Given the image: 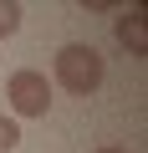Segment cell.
Masks as SVG:
<instances>
[{"label": "cell", "mask_w": 148, "mask_h": 153, "mask_svg": "<svg viewBox=\"0 0 148 153\" xmlns=\"http://www.w3.org/2000/svg\"><path fill=\"white\" fill-rule=\"evenodd\" d=\"M51 71H56V87H66L71 97H92L102 87V56L97 46H82V41H66L51 56Z\"/></svg>", "instance_id": "6da1fadb"}, {"label": "cell", "mask_w": 148, "mask_h": 153, "mask_svg": "<svg viewBox=\"0 0 148 153\" xmlns=\"http://www.w3.org/2000/svg\"><path fill=\"white\" fill-rule=\"evenodd\" d=\"M5 102H10L16 117H46V107H51V82H46V71H36V66L10 71V82H5Z\"/></svg>", "instance_id": "7a4b0ae2"}, {"label": "cell", "mask_w": 148, "mask_h": 153, "mask_svg": "<svg viewBox=\"0 0 148 153\" xmlns=\"http://www.w3.org/2000/svg\"><path fill=\"white\" fill-rule=\"evenodd\" d=\"M112 31H118V41L128 46V56H148V10H143V5L123 10Z\"/></svg>", "instance_id": "3957f363"}, {"label": "cell", "mask_w": 148, "mask_h": 153, "mask_svg": "<svg viewBox=\"0 0 148 153\" xmlns=\"http://www.w3.org/2000/svg\"><path fill=\"white\" fill-rule=\"evenodd\" d=\"M16 31H21V5L16 0H0V41L16 36Z\"/></svg>", "instance_id": "277c9868"}, {"label": "cell", "mask_w": 148, "mask_h": 153, "mask_svg": "<svg viewBox=\"0 0 148 153\" xmlns=\"http://www.w3.org/2000/svg\"><path fill=\"white\" fill-rule=\"evenodd\" d=\"M16 148H21V123L0 117V153H16Z\"/></svg>", "instance_id": "5b68a950"}, {"label": "cell", "mask_w": 148, "mask_h": 153, "mask_svg": "<svg viewBox=\"0 0 148 153\" xmlns=\"http://www.w3.org/2000/svg\"><path fill=\"white\" fill-rule=\"evenodd\" d=\"M92 153H128V148H118V143H102V148H92Z\"/></svg>", "instance_id": "8992f818"}]
</instances>
